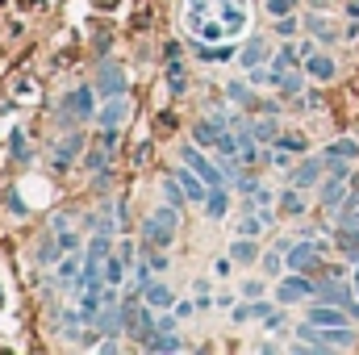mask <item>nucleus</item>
Wrapping results in <instances>:
<instances>
[{
  "label": "nucleus",
  "mask_w": 359,
  "mask_h": 355,
  "mask_svg": "<svg viewBox=\"0 0 359 355\" xmlns=\"http://www.w3.org/2000/svg\"><path fill=\"white\" fill-rule=\"evenodd\" d=\"M309 297H313V280L305 272H292V276L276 280V301L280 305H297V301H309Z\"/></svg>",
  "instance_id": "nucleus-1"
},
{
  "label": "nucleus",
  "mask_w": 359,
  "mask_h": 355,
  "mask_svg": "<svg viewBox=\"0 0 359 355\" xmlns=\"http://www.w3.org/2000/svg\"><path fill=\"white\" fill-rule=\"evenodd\" d=\"M326 251V243H318V239H309V243H297L288 255H284V267L288 272H313V267H322L318 264V255Z\"/></svg>",
  "instance_id": "nucleus-2"
},
{
  "label": "nucleus",
  "mask_w": 359,
  "mask_h": 355,
  "mask_svg": "<svg viewBox=\"0 0 359 355\" xmlns=\"http://www.w3.org/2000/svg\"><path fill=\"white\" fill-rule=\"evenodd\" d=\"M351 159H339V163H330V180L322 184V205H343V192H347V180H351V168H347Z\"/></svg>",
  "instance_id": "nucleus-3"
},
{
  "label": "nucleus",
  "mask_w": 359,
  "mask_h": 355,
  "mask_svg": "<svg viewBox=\"0 0 359 355\" xmlns=\"http://www.w3.org/2000/svg\"><path fill=\"white\" fill-rule=\"evenodd\" d=\"M326 155H313V159H301L297 168H292V184L297 188H313V184H322V176H326Z\"/></svg>",
  "instance_id": "nucleus-4"
},
{
  "label": "nucleus",
  "mask_w": 359,
  "mask_h": 355,
  "mask_svg": "<svg viewBox=\"0 0 359 355\" xmlns=\"http://www.w3.org/2000/svg\"><path fill=\"white\" fill-rule=\"evenodd\" d=\"M67 117H80V121H88V117H96V88H76V92H67Z\"/></svg>",
  "instance_id": "nucleus-5"
},
{
  "label": "nucleus",
  "mask_w": 359,
  "mask_h": 355,
  "mask_svg": "<svg viewBox=\"0 0 359 355\" xmlns=\"http://www.w3.org/2000/svg\"><path fill=\"white\" fill-rule=\"evenodd\" d=\"M96 330L100 335H121L126 330V301H104V309L96 314Z\"/></svg>",
  "instance_id": "nucleus-6"
},
{
  "label": "nucleus",
  "mask_w": 359,
  "mask_h": 355,
  "mask_svg": "<svg viewBox=\"0 0 359 355\" xmlns=\"http://www.w3.org/2000/svg\"><path fill=\"white\" fill-rule=\"evenodd\" d=\"M172 243H176V230H168V226L151 213V217L142 222V247H163V251H168Z\"/></svg>",
  "instance_id": "nucleus-7"
},
{
  "label": "nucleus",
  "mask_w": 359,
  "mask_h": 355,
  "mask_svg": "<svg viewBox=\"0 0 359 355\" xmlns=\"http://www.w3.org/2000/svg\"><path fill=\"white\" fill-rule=\"evenodd\" d=\"M347 318H351V314H347L343 305H330V301L309 305V322H313V326H351Z\"/></svg>",
  "instance_id": "nucleus-8"
},
{
  "label": "nucleus",
  "mask_w": 359,
  "mask_h": 355,
  "mask_svg": "<svg viewBox=\"0 0 359 355\" xmlns=\"http://www.w3.org/2000/svg\"><path fill=\"white\" fill-rule=\"evenodd\" d=\"M301 72H305V76H313L318 84H330V80H334V59H326V55H313V51H309V55H305V63H301Z\"/></svg>",
  "instance_id": "nucleus-9"
},
{
  "label": "nucleus",
  "mask_w": 359,
  "mask_h": 355,
  "mask_svg": "<svg viewBox=\"0 0 359 355\" xmlns=\"http://www.w3.org/2000/svg\"><path fill=\"white\" fill-rule=\"evenodd\" d=\"M222 121H213V117H205V121H196L192 126V142L196 147H209V151H217V138H222Z\"/></svg>",
  "instance_id": "nucleus-10"
},
{
  "label": "nucleus",
  "mask_w": 359,
  "mask_h": 355,
  "mask_svg": "<svg viewBox=\"0 0 359 355\" xmlns=\"http://www.w3.org/2000/svg\"><path fill=\"white\" fill-rule=\"evenodd\" d=\"M176 180L184 184L188 201H201V205H205V196H209V184L201 180V172H196V168H180V172H176Z\"/></svg>",
  "instance_id": "nucleus-11"
},
{
  "label": "nucleus",
  "mask_w": 359,
  "mask_h": 355,
  "mask_svg": "<svg viewBox=\"0 0 359 355\" xmlns=\"http://www.w3.org/2000/svg\"><path fill=\"white\" fill-rule=\"evenodd\" d=\"M96 121L104 130H121V121H126V96H109V105L96 113Z\"/></svg>",
  "instance_id": "nucleus-12"
},
{
  "label": "nucleus",
  "mask_w": 359,
  "mask_h": 355,
  "mask_svg": "<svg viewBox=\"0 0 359 355\" xmlns=\"http://www.w3.org/2000/svg\"><path fill=\"white\" fill-rule=\"evenodd\" d=\"M238 63H243L247 72H251V67H264V63H268V42H264V38H251V42L238 51Z\"/></svg>",
  "instance_id": "nucleus-13"
},
{
  "label": "nucleus",
  "mask_w": 359,
  "mask_h": 355,
  "mask_svg": "<svg viewBox=\"0 0 359 355\" xmlns=\"http://www.w3.org/2000/svg\"><path fill=\"white\" fill-rule=\"evenodd\" d=\"M100 92H104V96H126V72H121L117 63L100 67Z\"/></svg>",
  "instance_id": "nucleus-14"
},
{
  "label": "nucleus",
  "mask_w": 359,
  "mask_h": 355,
  "mask_svg": "<svg viewBox=\"0 0 359 355\" xmlns=\"http://www.w3.org/2000/svg\"><path fill=\"white\" fill-rule=\"evenodd\" d=\"M334 243H339V251H343L347 264H359V226H343L334 234Z\"/></svg>",
  "instance_id": "nucleus-15"
},
{
  "label": "nucleus",
  "mask_w": 359,
  "mask_h": 355,
  "mask_svg": "<svg viewBox=\"0 0 359 355\" xmlns=\"http://www.w3.org/2000/svg\"><path fill=\"white\" fill-rule=\"evenodd\" d=\"M226 209H230V192H226V184H217V188H209V196H205V217H226Z\"/></svg>",
  "instance_id": "nucleus-16"
},
{
  "label": "nucleus",
  "mask_w": 359,
  "mask_h": 355,
  "mask_svg": "<svg viewBox=\"0 0 359 355\" xmlns=\"http://www.w3.org/2000/svg\"><path fill=\"white\" fill-rule=\"evenodd\" d=\"M322 330V339H326V347L330 351H339V347H355V335H351V326H318Z\"/></svg>",
  "instance_id": "nucleus-17"
},
{
  "label": "nucleus",
  "mask_w": 359,
  "mask_h": 355,
  "mask_svg": "<svg viewBox=\"0 0 359 355\" xmlns=\"http://www.w3.org/2000/svg\"><path fill=\"white\" fill-rule=\"evenodd\" d=\"M84 264H88V260H80L76 251H67V255L59 260V267H55V280H59V284H76V276L84 272Z\"/></svg>",
  "instance_id": "nucleus-18"
},
{
  "label": "nucleus",
  "mask_w": 359,
  "mask_h": 355,
  "mask_svg": "<svg viewBox=\"0 0 359 355\" xmlns=\"http://www.w3.org/2000/svg\"><path fill=\"white\" fill-rule=\"evenodd\" d=\"M230 255H234V264H243V267L259 264V247H255V239H243V234L230 243Z\"/></svg>",
  "instance_id": "nucleus-19"
},
{
  "label": "nucleus",
  "mask_w": 359,
  "mask_h": 355,
  "mask_svg": "<svg viewBox=\"0 0 359 355\" xmlns=\"http://www.w3.org/2000/svg\"><path fill=\"white\" fill-rule=\"evenodd\" d=\"M297 63H305V55H301L297 46H280V51H276V59H271V72H276V76H284V72H297Z\"/></svg>",
  "instance_id": "nucleus-20"
},
{
  "label": "nucleus",
  "mask_w": 359,
  "mask_h": 355,
  "mask_svg": "<svg viewBox=\"0 0 359 355\" xmlns=\"http://www.w3.org/2000/svg\"><path fill=\"white\" fill-rule=\"evenodd\" d=\"M147 351H155V355H172V351H184V339L180 335H172V330H159L151 343H147Z\"/></svg>",
  "instance_id": "nucleus-21"
},
{
  "label": "nucleus",
  "mask_w": 359,
  "mask_h": 355,
  "mask_svg": "<svg viewBox=\"0 0 359 355\" xmlns=\"http://www.w3.org/2000/svg\"><path fill=\"white\" fill-rule=\"evenodd\" d=\"M142 301H147V305H155V309H168L176 297H172V288H168V284H155V280H151V284L142 288Z\"/></svg>",
  "instance_id": "nucleus-22"
},
{
  "label": "nucleus",
  "mask_w": 359,
  "mask_h": 355,
  "mask_svg": "<svg viewBox=\"0 0 359 355\" xmlns=\"http://www.w3.org/2000/svg\"><path fill=\"white\" fill-rule=\"evenodd\" d=\"M322 155H326V163H339V159H355V155H359V142H351V138H339V142H330Z\"/></svg>",
  "instance_id": "nucleus-23"
},
{
  "label": "nucleus",
  "mask_w": 359,
  "mask_h": 355,
  "mask_svg": "<svg viewBox=\"0 0 359 355\" xmlns=\"http://www.w3.org/2000/svg\"><path fill=\"white\" fill-rule=\"evenodd\" d=\"M268 314H271V301H259V297H255L251 305H234V322H251V318L264 322Z\"/></svg>",
  "instance_id": "nucleus-24"
},
{
  "label": "nucleus",
  "mask_w": 359,
  "mask_h": 355,
  "mask_svg": "<svg viewBox=\"0 0 359 355\" xmlns=\"http://www.w3.org/2000/svg\"><path fill=\"white\" fill-rule=\"evenodd\" d=\"M109 239H113V234H100V230L92 234L88 251H84V260H88V264H104V260L113 255V251H109Z\"/></svg>",
  "instance_id": "nucleus-25"
},
{
  "label": "nucleus",
  "mask_w": 359,
  "mask_h": 355,
  "mask_svg": "<svg viewBox=\"0 0 359 355\" xmlns=\"http://www.w3.org/2000/svg\"><path fill=\"white\" fill-rule=\"evenodd\" d=\"M280 201H284L280 209H284L288 217H301V213H305V188H297V184H292V188H288V192H284Z\"/></svg>",
  "instance_id": "nucleus-26"
},
{
  "label": "nucleus",
  "mask_w": 359,
  "mask_h": 355,
  "mask_svg": "<svg viewBox=\"0 0 359 355\" xmlns=\"http://www.w3.org/2000/svg\"><path fill=\"white\" fill-rule=\"evenodd\" d=\"M59 255H63V243L46 234V239L38 243V264H46V267H50V264H59Z\"/></svg>",
  "instance_id": "nucleus-27"
},
{
  "label": "nucleus",
  "mask_w": 359,
  "mask_h": 355,
  "mask_svg": "<svg viewBox=\"0 0 359 355\" xmlns=\"http://www.w3.org/2000/svg\"><path fill=\"white\" fill-rule=\"evenodd\" d=\"M251 130H255V138H259V142H280V121H276L271 113H268V117H259Z\"/></svg>",
  "instance_id": "nucleus-28"
},
{
  "label": "nucleus",
  "mask_w": 359,
  "mask_h": 355,
  "mask_svg": "<svg viewBox=\"0 0 359 355\" xmlns=\"http://www.w3.org/2000/svg\"><path fill=\"white\" fill-rule=\"evenodd\" d=\"M126 260H121V255H109V260H104V284H121V280H126Z\"/></svg>",
  "instance_id": "nucleus-29"
},
{
  "label": "nucleus",
  "mask_w": 359,
  "mask_h": 355,
  "mask_svg": "<svg viewBox=\"0 0 359 355\" xmlns=\"http://www.w3.org/2000/svg\"><path fill=\"white\" fill-rule=\"evenodd\" d=\"M163 201H168V205H176V209H184L188 192H184V184H180L176 176H172V180H163Z\"/></svg>",
  "instance_id": "nucleus-30"
},
{
  "label": "nucleus",
  "mask_w": 359,
  "mask_h": 355,
  "mask_svg": "<svg viewBox=\"0 0 359 355\" xmlns=\"http://www.w3.org/2000/svg\"><path fill=\"white\" fill-rule=\"evenodd\" d=\"M280 255H284L280 247H271V251H264V255H259V264H264V276H276V280H280V272H288V267H280Z\"/></svg>",
  "instance_id": "nucleus-31"
},
{
  "label": "nucleus",
  "mask_w": 359,
  "mask_h": 355,
  "mask_svg": "<svg viewBox=\"0 0 359 355\" xmlns=\"http://www.w3.org/2000/svg\"><path fill=\"white\" fill-rule=\"evenodd\" d=\"M309 34H318L322 42H334V38H339V34H334V25H330L322 13H318V17H309Z\"/></svg>",
  "instance_id": "nucleus-32"
},
{
  "label": "nucleus",
  "mask_w": 359,
  "mask_h": 355,
  "mask_svg": "<svg viewBox=\"0 0 359 355\" xmlns=\"http://www.w3.org/2000/svg\"><path fill=\"white\" fill-rule=\"evenodd\" d=\"M168 88L176 92V96H180V92H184V88H188V76H184V67H180L176 59L168 63Z\"/></svg>",
  "instance_id": "nucleus-33"
},
{
  "label": "nucleus",
  "mask_w": 359,
  "mask_h": 355,
  "mask_svg": "<svg viewBox=\"0 0 359 355\" xmlns=\"http://www.w3.org/2000/svg\"><path fill=\"white\" fill-rule=\"evenodd\" d=\"M226 96H230L234 105H251V100H255V96H251V88H247L243 80H230V84H226Z\"/></svg>",
  "instance_id": "nucleus-34"
},
{
  "label": "nucleus",
  "mask_w": 359,
  "mask_h": 355,
  "mask_svg": "<svg viewBox=\"0 0 359 355\" xmlns=\"http://www.w3.org/2000/svg\"><path fill=\"white\" fill-rule=\"evenodd\" d=\"M276 88L284 92V96H292V92H301V76H297V72H284V76L276 80Z\"/></svg>",
  "instance_id": "nucleus-35"
},
{
  "label": "nucleus",
  "mask_w": 359,
  "mask_h": 355,
  "mask_svg": "<svg viewBox=\"0 0 359 355\" xmlns=\"http://www.w3.org/2000/svg\"><path fill=\"white\" fill-rule=\"evenodd\" d=\"M271 168H280V172H292V151L276 147V151H271Z\"/></svg>",
  "instance_id": "nucleus-36"
},
{
  "label": "nucleus",
  "mask_w": 359,
  "mask_h": 355,
  "mask_svg": "<svg viewBox=\"0 0 359 355\" xmlns=\"http://www.w3.org/2000/svg\"><path fill=\"white\" fill-rule=\"evenodd\" d=\"M104 163H109V151H104V147H96V151H92L88 159H84V168H88V172H100Z\"/></svg>",
  "instance_id": "nucleus-37"
},
{
  "label": "nucleus",
  "mask_w": 359,
  "mask_h": 355,
  "mask_svg": "<svg viewBox=\"0 0 359 355\" xmlns=\"http://www.w3.org/2000/svg\"><path fill=\"white\" fill-rule=\"evenodd\" d=\"M292 4H297V0H268V13H271V17H288V13H292Z\"/></svg>",
  "instance_id": "nucleus-38"
},
{
  "label": "nucleus",
  "mask_w": 359,
  "mask_h": 355,
  "mask_svg": "<svg viewBox=\"0 0 359 355\" xmlns=\"http://www.w3.org/2000/svg\"><path fill=\"white\" fill-rule=\"evenodd\" d=\"M276 21H280V25H276V34H284V38H288V34H297V17H292V13H288V17H276Z\"/></svg>",
  "instance_id": "nucleus-39"
},
{
  "label": "nucleus",
  "mask_w": 359,
  "mask_h": 355,
  "mask_svg": "<svg viewBox=\"0 0 359 355\" xmlns=\"http://www.w3.org/2000/svg\"><path fill=\"white\" fill-rule=\"evenodd\" d=\"M4 205H8V209H13L17 217H25V201H21L17 192H8V196H4Z\"/></svg>",
  "instance_id": "nucleus-40"
},
{
  "label": "nucleus",
  "mask_w": 359,
  "mask_h": 355,
  "mask_svg": "<svg viewBox=\"0 0 359 355\" xmlns=\"http://www.w3.org/2000/svg\"><path fill=\"white\" fill-rule=\"evenodd\" d=\"M117 255H121V260H126L130 267L138 264V251H134V243H121V247H117Z\"/></svg>",
  "instance_id": "nucleus-41"
},
{
  "label": "nucleus",
  "mask_w": 359,
  "mask_h": 355,
  "mask_svg": "<svg viewBox=\"0 0 359 355\" xmlns=\"http://www.w3.org/2000/svg\"><path fill=\"white\" fill-rule=\"evenodd\" d=\"M264 322H268V330H280V335L288 330V326H284V314H276V309H271V314L264 318Z\"/></svg>",
  "instance_id": "nucleus-42"
},
{
  "label": "nucleus",
  "mask_w": 359,
  "mask_h": 355,
  "mask_svg": "<svg viewBox=\"0 0 359 355\" xmlns=\"http://www.w3.org/2000/svg\"><path fill=\"white\" fill-rule=\"evenodd\" d=\"M276 147H284V151H292V155H297V151H305V142H301V138H292V134H288V138H280Z\"/></svg>",
  "instance_id": "nucleus-43"
},
{
  "label": "nucleus",
  "mask_w": 359,
  "mask_h": 355,
  "mask_svg": "<svg viewBox=\"0 0 359 355\" xmlns=\"http://www.w3.org/2000/svg\"><path fill=\"white\" fill-rule=\"evenodd\" d=\"M213 272H217V276H230V272H234V255H226V260H217V264H213Z\"/></svg>",
  "instance_id": "nucleus-44"
},
{
  "label": "nucleus",
  "mask_w": 359,
  "mask_h": 355,
  "mask_svg": "<svg viewBox=\"0 0 359 355\" xmlns=\"http://www.w3.org/2000/svg\"><path fill=\"white\" fill-rule=\"evenodd\" d=\"M100 147H104V151H117V130H104V134H100Z\"/></svg>",
  "instance_id": "nucleus-45"
},
{
  "label": "nucleus",
  "mask_w": 359,
  "mask_h": 355,
  "mask_svg": "<svg viewBox=\"0 0 359 355\" xmlns=\"http://www.w3.org/2000/svg\"><path fill=\"white\" fill-rule=\"evenodd\" d=\"M59 243H63V251H76V234L72 230H59Z\"/></svg>",
  "instance_id": "nucleus-46"
},
{
  "label": "nucleus",
  "mask_w": 359,
  "mask_h": 355,
  "mask_svg": "<svg viewBox=\"0 0 359 355\" xmlns=\"http://www.w3.org/2000/svg\"><path fill=\"white\" fill-rule=\"evenodd\" d=\"M176 322H180V314H163L159 318V330H176Z\"/></svg>",
  "instance_id": "nucleus-47"
},
{
  "label": "nucleus",
  "mask_w": 359,
  "mask_h": 355,
  "mask_svg": "<svg viewBox=\"0 0 359 355\" xmlns=\"http://www.w3.org/2000/svg\"><path fill=\"white\" fill-rule=\"evenodd\" d=\"M192 309H196V301H176V314H180V318H192Z\"/></svg>",
  "instance_id": "nucleus-48"
},
{
  "label": "nucleus",
  "mask_w": 359,
  "mask_h": 355,
  "mask_svg": "<svg viewBox=\"0 0 359 355\" xmlns=\"http://www.w3.org/2000/svg\"><path fill=\"white\" fill-rule=\"evenodd\" d=\"M13 155H17V159H25V142H21V134H17V130H13Z\"/></svg>",
  "instance_id": "nucleus-49"
},
{
  "label": "nucleus",
  "mask_w": 359,
  "mask_h": 355,
  "mask_svg": "<svg viewBox=\"0 0 359 355\" xmlns=\"http://www.w3.org/2000/svg\"><path fill=\"white\" fill-rule=\"evenodd\" d=\"M243 293H247V297H259V293H264V284H259V280H247V284H243Z\"/></svg>",
  "instance_id": "nucleus-50"
},
{
  "label": "nucleus",
  "mask_w": 359,
  "mask_h": 355,
  "mask_svg": "<svg viewBox=\"0 0 359 355\" xmlns=\"http://www.w3.org/2000/svg\"><path fill=\"white\" fill-rule=\"evenodd\" d=\"M213 301H217V309H234V297H230V293H222V297H213Z\"/></svg>",
  "instance_id": "nucleus-51"
},
{
  "label": "nucleus",
  "mask_w": 359,
  "mask_h": 355,
  "mask_svg": "<svg viewBox=\"0 0 359 355\" xmlns=\"http://www.w3.org/2000/svg\"><path fill=\"white\" fill-rule=\"evenodd\" d=\"M351 284H355V293H359V264H355V276H351Z\"/></svg>",
  "instance_id": "nucleus-52"
}]
</instances>
